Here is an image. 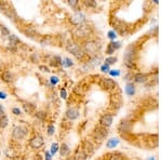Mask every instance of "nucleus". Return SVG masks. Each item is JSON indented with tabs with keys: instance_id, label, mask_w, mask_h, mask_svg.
Returning <instances> with one entry per match:
<instances>
[{
	"instance_id": "nucleus-1",
	"label": "nucleus",
	"mask_w": 162,
	"mask_h": 160,
	"mask_svg": "<svg viewBox=\"0 0 162 160\" xmlns=\"http://www.w3.org/2000/svg\"><path fill=\"white\" fill-rule=\"evenodd\" d=\"M135 55H136V48L134 45H130L127 48L124 52V65L128 68H134L135 67Z\"/></svg>"
},
{
	"instance_id": "nucleus-2",
	"label": "nucleus",
	"mask_w": 162,
	"mask_h": 160,
	"mask_svg": "<svg viewBox=\"0 0 162 160\" xmlns=\"http://www.w3.org/2000/svg\"><path fill=\"white\" fill-rule=\"evenodd\" d=\"M66 49H67L68 52H70V53H72L77 60H79V61L84 60V57H86V55H87L86 52L83 51L82 48H81L80 46H78V45L74 41L68 42L67 45H66Z\"/></svg>"
},
{
	"instance_id": "nucleus-3",
	"label": "nucleus",
	"mask_w": 162,
	"mask_h": 160,
	"mask_svg": "<svg viewBox=\"0 0 162 160\" xmlns=\"http://www.w3.org/2000/svg\"><path fill=\"white\" fill-rule=\"evenodd\" d=\"M83 51L86 52V54H89L92 56H96L101 50V45L98 42L94 41V40H88L84 42L83 45Z\"/></svg>"
},
{
	"instance_id": "nucleus-4",
	"label": "nucleus",
	"mask_w": 162,
	"mask_h": 160,
	"mask_svg": "<svg viewBox=\"0 0 162 160\" xmlns=\"http://www.w3.org/2000/svg\"><path fill=\"white\" fill-rule=\"evenodd\" d=\"M92 33V27L88 24L83 23L80 26H77L74 29V36L78 39H87Z\"/></svg>"
},
{
	"instance_id": "nucleus-5",
	"label": "nucleus",
	"mask_w": 162,
	"mask_h": 160,
	"mask_svg": "<svg viewBox=\"0 0 162 160\" xmlns=\"http://www.w3.org/2000/svg\"><path fill=\"white\" fill-rule=\"evenodd\" d=\"M0 10H1V12L7 16L8 19H10L11 21H13V22H16V21H17V15H16V13H15L14 10L10 7V4L8 3V2H3V1L0 2Z\"/></svg>"
},
{
	"instance_id": "nucleus-6",
	"label": "nucleus",
	"mask_w": 162,
	"mask_h": 160,
	"mask_svg": "<svg viewBox=\"0 0 162 160\" xmlns=\"http://www.w3.org/2000/svg\"><path fill=\"white\" fill-rule=\"evenodd\" d=\"M69 22L75 26H80L83 23H86V15L82 12H76L69 17Z\"/></svg>"
},
{
	"instance_id": "nucleus-7",
	"label": "nucleus",
	"mask_w": 162,
	"mask_h": 160,
	"mask_svg": "<svg viewBox=\"0 0 162 160\" xmlns=\"http://www.w3.org/2000/svg\"><path fill=\"white\" fill-rule=\"evenodd\" d=\"M107 135H108L107 128H105V127H102V126L97 127V128L94 130V133H93V136H94V138L96 140V141L99 142V143L104 141Z\"/></svg>"
},
{
	"instance_id": "nucleus-8",
	"label": "nucleus",
	"mask_w": 162,
	"mask_h": 160,
	"mask_svg": "<svg viewBox=\"0 0 162 160\" xmlns=\"http://www.w3.org/2000/svg\"><path fill=\"white\" fill-rule=\"evenodd\" d=\"M118 130H119V132L121 134H128L131 132V130H132V123L124 119V120H121V122L119 123V126H118Z\"/></svg>"
},
{
	"instance_id": "nucleus-9",
	"label": "nucleus",
	"mask_w": 162,
	"mask_h": 160,
	"mask_svg": "<svg viewBox=\"0 0 162 160\" xmlns=\"http://www.w3.org/2000/svg\"><path fill=\"white\" fill-rule=\"evenodd\" d=\"M43 144H44V141H43V137L41 135H36V136H34L29 141V146L33 149L41 148Z\"/></svg>"
},
{
	"instance_id": "nucleus-10",
	"label": "nucleus",
	"mask_w": 162,
	"mask_h": 160,
	"mask_svg": "<svg viewBox=\"0 0 162 160\" xmlns=\"http://www.w3.org/2000/svg\"><path fill=\"white\" fill-rule=\"evenodd\" d=\"M26 129L23 128L21 126L15 127L13 129V132H12V136L14 137L15 140H23L24 137L26 136Z\"/></svg>"
},
{
	"instance_id": "nucleus-11",
	"label": "nucleus",
	"mask_w": 162,
	"mask_h": 160,
	"mask_svg": "<svg viewBox=\"0 0 162 160\" xmlns=\"http://www.w3.org/2000/svg\"><path fill=\"white\" fill-rule=\"evenodd\" d=\"M101 87L106 90H113L116 88V82L111 78H104L101 80Z\"/></svg>"
},
{
	"instance_id": "nucleus-12",
	"label": "nucleus",
	"mask_w": 162,
	"mask_h": 160,
	"mask_svg": "<svg viewBox=\"0 0 162 160\" xmlns=\"http://www.w3.org/2000/svg\"><path fill=\"white\" fill-rule=\"evenodd\" d=\"M113 115L110 114H104L99 119V123L102 127H105V128H108V127L111 126L113 123Z\"/></svg>"
},
{
	"instance_id": "nucleus-13",
	"label": "nucleus",
	"mask_w": 162,
	"mask_h": 160,
	"mask_svg": "<svg viewBox=\"0 0 162 160\" xmlns=\"http://www.w3.org/2000/svg\"><path fill=\"white\" fill-rule=\"evenodd\" d=\"M66 117L69 120H75L79 117V111L76 107H69L66 111Z\"/></svg>"
},
{
	"instance_id": "nucleus-14",
	"label": "nucleus",
	"mask_w": 162,
	"mask_h": 160,
	"mask_svg": "<svg viewBox=\"0 0 162 160\" xmlns=\"http://www.w3.org/2000/svg\"><path fill=\"white\" fill-rule=\"evenodd\" d=\"M82 149L87 155H92L94 152V145L92 144L90 141H84L82 145Z\"/></svg>"
},
{
	"instance_id": "nucleus-15",
	"label": "nucleus",
	"mask_w": 162,
	"mask_h": 160,
	"mask_svg": "<svg viewBox=\"0 0 162 160\" xmlns=\"http://www.w3.org/2000/svg\"><path fill=\"white\" fill-rule=\"evenodd\" d=\"M133 78L135 80V82L144 83L148 80V75H146V74H136V75L133 76Z\"/></svg>"
},
{
	"instance_id": "nucleus-16",
	"label": "nucleus",
	"mask_w": 162,
	"mask_h": 160,
	"mask_svg": "<svg viewBox=\"0 0 162 160\" xmlns=\"http://www.w3.org/2000/svg\"><path fill=\"white\" fill-rule=\"evenodd\" d=\"M74 158H75L76 160H87L88 155L83 152V149L79 148L76 150V154H75V156H74Z\"/></svg>"
},
{
	"instance_id": "nucleus-17",
	"label": "nucleus",
	"mask_w": 162,
	"mask_h": 160,
	"mask_svg": "<svg viewBox=\"0 0 162 160\" xmlns=\"http://www.w3.org/2000/svg\"><path fill=\"white\" fill-rule=\"evenodd\" d=\"M1 79L3 80L4 82L10 83V82L13 81V75L10 72H3L1 74Z\"/></svg>"
},
{
	"instance_id": "nucleus-18",
	"label": "nucleus",
	"mask_w": 162,
	"mask_h": 160,
	"mask_svg": "<svg viewBox=\"0 0 162 160\" xmlns=\"http://www.w3.org/2000/svg\"><path fill=\"white\" fill-rule=\"evenodd\" d=\"M23 33L26 35V36H28V37H35L37 35V31L33 26H29V27L27 26L25 29H23Z\"/></svg>"
},
{
	"instance_id": "nucleus-19",
	"label": "nucleus",
	"mask_w": 162,
	"mask_h": 160,
	"mask_svg": "<svg viewBox=\"0 0 162 160\" xmlns=\"http://www.w3.org/2000/svg\"><path fill=\"white\" fill-rule=\"evenodd\" d=\"M69 152H70V149H69V146H68L67 144L63 143V144L60 145V156H62V157L68 156V155H69Z\"/></svg>"
},
{
	"instance_id": "nucleus-20",
	"label": "nucleus",
	"mask_w": 162,
	"mask_h": 160,
	"mask_svg": "<svg viewBox=\"0 0 162 160\" xmlns=\"http://www.w3.org/2000/svg\"><path fill=\"white\" fill-rule=\"evenodd\" d=\"M8 125H9V118H8L7 116L4 115L2 117H0V128L4 129V128L8 127Z\"/></svg>"
},
{
	"instance_id": "nucleus-21",
	"label": "nucleus",
	"mask_w": 162,
	"mask_h": 160,
	"mask_svg": "<svg viewBox=\"0 0 162 160\" xmlns=\"http://www.w3.org/2000/svg\"><path fill=\"white\" fill-rule=\"evenodd\" d=\"M23 108H24V111H26V113H28V114H31V113L35 111V106L30 103L23 104Z\"/></svg>"
},
{
	"instance_id": "nucleus-22",
	"label": "nucleus",
	"mask_w": 162,
	"mask_h": 160,
	"mask_svg": "<svg viewBox=\"0 0 162 160\" xmlns=\"http://www.w3.org/2000/svg\"><path fill=\"white\" fill-rule=\"evenodd\" d=\"M125 91L128 93V95L132 96L134 93H135V87H134V84L133 83H129L127 86V88H125Z\"/></svg>"
},
{
	"instance_id": "nucleus-23",
	"label": "nucleus",
	"mask_w": 162,
	"mask_h": 160,
	"mask_svg": "<svg viewBox=\"0 0 162 160\" xmlns=\"http://www.w3.org/2000/svg\"><path fill=\"white\" fill-rule=\"evenodd\" d=\"M9 39H10V45L11 46H17V43H19L21 42V40H19L16 36H14V35H10L9 36Z\"/></svg>"
},
{
	"instance_id": "nucleus-24",
	"label": "nucleus",
	"mask_w": 162,
	"mask_h": 160,
	"mask_svg": "<svg viewBox=\"0 0 162 160\" xmlns=\"http://www.w3.org/2000/svg\"><path fill=\"white\" fill-rule=\"evenodd\" d=\"M109 160H124V158L120 152H115L113 155H110Z\"/></svg>"
},
{
	"instance_id": "nucleus-25",
	"label": "nucleus",
	"mask_w": 162,
	"mask_h": 160,
	"mask_svg": "<svg viewBox=\"0 0 162 160\" xmlns=\"http://www.w3.org/2000/svg\"><path fill=\"white\" fill-rule=\"evenodd\" d=\"M83 4H84L87 8H95V7L97 6L96 2L93 1V0H86V1H83Z\"/></svg>"
},
{
	"instance_id": "nucleus-26",
	"label": "nucleus",
	"mask_w": 162,
	"mask_h": 160,
	"mask_svg": "<svg viewBox=\"0 0 162 160\" xmlns=\"http://www.w3.org/2000/svg\"><path fill=\"white\" fill-rule=\"evenodd\" d=\"M51 64L53 65V66H60V64H62V60H60V56H54L53 57V60L51 61Z\"/></svg>"
},
{
	"instance_id": "nucleus-27",
	"label": "nucleus",
	"mask_w": 162,
	"mask_h": 160,
	"mask_svg": "<svg viewBox=\"0 0 162 160\" xmlns=\"http://www.w3.org/2000/svg\"><path fill=\"white\" fill-rule=\"evenodd\" d=\"M117 144H118V140L111 138V140H109V141L107 142V147H108V148H113Z\"/></svg>"
},
{
	"instance_id": "nucleus-28",
	"label": "nucleus",
	"mask_w": 162,
	"mask_h": 160,
	"mask_svg": "<svg viewBox=\"0 0 162 160\" xmlns=\"http://www.w3.org/2000/svg\"><path fill=\"white\" fill-rule=\"evenodd\" d=\"M35 116H36V118L40 119V120H44L45 117H47V113H44V111H37Z\"/></svg>"
},
{
	"instance_id": "nucleus-29",
	"label": "nucleus",
	"mask_w": 162,
	"mask_h": 160,
	"mask_svg": "<svg viewBox=\"0 0 162 160\" xmlns=\"http://www.w3.org/2000/svg\"><path fill=\"white\" fill-rule=\"evenodd\" d=\"M62 65L65 66V67H69V66H72V60H69V58H64L63 61H62Z\"/></svg>"
},
{
	"instance_id": "nucleus-30",
	"label": "nucleus",
	"mask_w": 162,
	"mask_h": 160,
	"mask_svg": "<svg viewBox=\"0 0 162 160\" xmlns=\"http://www.w3.org/2000/svg\"><path fill=\"white\" fill-rule=\"evenodd\" d=\"M106 65H111V64H115L116 62H117V57H113V56H111V57H107L106 58Z\"/></svg>"
},
{
	"instance_id": "nucleus-31",
	"label": "nucleus",
	"mask_w": 162,
	"mask_h": 160,
	"mask_svg": "<svg viewBox=\"0 0 162 160\" xmlns=\"http://www.w3.org/2000/svg\"><path fill=\"white\" fill-rule=\"evenodd\" d=\"M0 31H1V33H2V36H10V31H9V29H8L6 26H3V25L0 26Z\"/></svg>"
},
{
	"instance_id": "nucleus-32",
	"label": "nucleus",
	"mask_w": 162,
	"mask_h": 160,
	"mask_svg": "<svg viewBox=\"0 0 162 160\" xmlns=\"http://www.w3.org/2000/svg\"><path fill=\"white\" fill-rule=\"evenodd\" d=\"M30 61L33 62V63H38L39 62V56H38V54L37 53H33L31 55H30Z\"/></svg>"
},
{
	"instance_id": "nucleus-33",
	"label": "nucleus",
	"mask_w": 162,
	"mask_h": 160,
	"mask_svg": "<svg viewBox=\"0 0 162 160\" xmlns=\"http://www.w3.org/2000/svg\"><path fill=\"white\" fill-rule=\"evenodd\" d=\"M54 132H55L54 126H53V125H49V126H48V134H49V135H53Z\"/></svg>"
},
{
	"instance_id": "nucleus-34",
	"label": "nucleus",
	"mask_w": 162,
	"mask_h": 160,
	"mask_svg": "<svg viewBox=\"0 0 162 160\" xmlns=\"http://www.w3.org/2000/svg\"><path fill=\"white\" fill-rule=\"evenodd\" d=\"M109 45H110V47H111V48L115 50V51H116L117 49H119V48H120V46H121L120 42H110Z\"/></svg>"
},
{
	"instance_id": "nucleus-35",
	"label": "nucleus",
	"mask_w": 162,
	"mask_h": 160,
	"mask_svg": "<svg viewBox=\"0 0 162 160\" xmlns=\"http://www.w3.org/2000/svg\"><path fill=\"white\" fill-rule=\"evenodd\" d=\"M57 149H58V144H57V143L52 144V147H51V154L54 155V154L57 152Z\"/></svg>"
},
{
	"instance_id": "nucleus-36",
	"label": "nucleus",
	"mask_w": 162,
	"mask_h": 160,
	"mask_svg": "<svg viewBox=\"0 0 162 160\" xmlns=\"http://www.w3.org/2000/svg\"><path fill=\"white\" fill-rule=\"evenodd\" d=\"M68 4H69L72 8H77V6L79 4V2H78L77 0H69V1H68Z\"/></svg>"
},
{
	"instance_id": "nucleus-37",
	"label": "nucleus",
	"mask_w": 162,
	"mask_h": 160,
	"mask_svg": "<svg viewBox=\"0 0 162 160\" xmlns=\"http://www.w3.org/2000/svg\"><path fill=\"white\" fill-rule=\"evenodd\" d=\"M12 113L15 115V116H19V115L22 114V111L19 109V107H14V108H12Z\"/></svg>"
},
{
	"instance_id": "nucleus-38",
	"label": "nucleus",
	"mask_w": 162,
	"mask_h": 160,
	"mask_svg": "<svg viewBox=\"0 0 162 160\" xmlns=\"http://www.w3.org/2000/svg\"><path fill=\"white\" fill-rule=\"evenodd\" d=\"M106 53L107 54H113V53H115V50L110 47V45H108L107 46V49H106Z\"/></svg>"
},
{
	"instance_id": "nucleus-39",
	"label": "nucleus",
	"mask_w": 162,
	"mask_h": 160,
	"mask_svg": "<svg viewBox=\"0 0 162 160\" xmlns=\"http://www.w3.org/2000/svg\"><path fill=\"white\" fill-rule=\"evenodd\" d=\"M39 69H40V70H42V72H50L49 67H47V66H44V65H40V66H39Z\"/></svg>"
},
{
	"instance_id": "nucleus-40",
	"label": "nucleus",
	"mask_w": 162,
	"mask_h": 160,
	"mask_svg": "<svg viewBox=\"0 0 162 160\" xmlns=\"http://www.w3.org/2000/svg\"><path fill=\"white\" fill-rule=\"evenodd\" d=\"M8 50L11 51V52H13V53H15V52L17 51V48H16L15 46H11V45H10V46L8 47Z\"/></svg>"
},
{
	"instance_id": "nucleus-41",
	"label": "nucleus",
	"mask_w": 162,
	"mask_h": 160,
	"mask_svg": "<svg viewBox=\"0 0 162 160\" xmlns=\"http://www.w3.org/2000/svg\"><path fill=\"white\" fill-rule=\"evenodd\" d=\"M60 96H62L63 99H66V97H67V94H66V90H65V89H62V90H60Z\"/></svg>"
},
{
	"instance_id": "nucleus-42",
	"label": "nucleus",
	"mask_w": 162,
	"mask_h": 160,
	"mask_svg": "<svg viewBox=\"0 0 162 160\" xmlns=\"http://www.w3.org/2000/svg\"><path fill=\"white\" fill-rule=\"evenodd\" d=\"M51 82H52L53 84H56L57 82H58V78L57 77H51Z\"/></svg>"
},
{
	"instance_id": "nucleus-43",
	"label": "nucleus",
	"mask_w": 162,
	"mask_h": 160,
	"mask_svg": "<svg viewBox=\"0 0 162 160\" xmlns=\"http://www.w3.org/2000/svg\"><path fill=\"white\" fill-rule=\"evenodd\" d=\"M2 116H4V109L2 105H0V117H2Z\"/></svg>"
},
{
	"instance_id": "nucleus-44",
	"label": "nucleus",
	"mask_w": 162,
	"mask_h": 160,
	"mask_svg": "<svg viewBox=\"0 0 162 160\" xmlns=\"http://www.w3.org/2000/svg\"><path fill=\"white\" fill-rule=\"evenodd\" d=\"M108 69H109V67H108V65H104L102 67V70L103 72H108Z\"/></svg>"
},
{
	"instance_id": "nucleus-45",
	"label": "nucleus",
	"mask_w": 162,
	"mask_h": 160,
	"mask_svg": "<svg viewBox=\"0 0 162 160\" xmlns=\"http://www.w3.org/2000/svg\"><path fill=\"white\" fill-rule=\"evenodd\" d=\"M6 97H7V94L3 92H0V99H6Z\"/></svg>"
},
{
	"instance_id": "nucleus-46",
	"label": "nucleus",
	"mask_w": 162,
	"mask_h": 160,
	"mask_svg": "<svg viewBox=\"0 0 162 160\" xmlns=\"http://www.w3.org/2000/svg\"><path fill=\"white\" fill-rule=\"evenodd\" d=\"M45 160H51V155L49 152H45Z\"/></svg>"
},
{
	"instance_id": "nucleus-47",
	"label": "nucleus",
	"mask_w": 162,
	"mask_h": 160,
	"mask_svg": "<svg viewBox=\"0 0 162 160\" xmlns=\"http://www.w3.org/2000/svg\"><path fill=\"white\" fill-rule=\"evenodd\" d=\"M35 160H42V157L40 155H36L35 156Z\"/></svg>"
},
{
	"instance_id": "nucleus-48",
	"label": "nucleus",
	"mask_w": 162,
	"mask_h": 160,
	"mask_svg": "<svg viewBox=\"0 0 162 160\" xmlns=\"http://www.w3.org/2000/svg\"><path fill=\"white\" fill-rule=\"evenodd\" d=\"M13 160H24V159H23V157H15Z\"/></svg>"
},
{
	"instance_id": "nucleus-49",
	"label": "nucleus",
	"mask_w": 162,
	"mask_h": 160,
	"mask_svg": "<svg viewBox=\"0 0 162 160\" xmlns=\"http://www.w3.org/2000/svg\"><path fill=\"white\" fill-rule=\"evenodd\" d=\"M66 160H76V159L74 158V156H70V157H68V158H67Z\"/></svg>"
},
{
	"instance_id": "nucleus-50",
	"label": "nucleus",
	"mask_w": 162,
	"mask_h": 160,
	"mask_svg": "<svg viewBox=\"0 0 162 160\" xmlns=\"http://www.w3.org/2000/svg\"><path fill=\"white\" fill-rule=\"evenodd\" d=\"M109 37H110V38H115V36H113V31H111V33H109Z\"/></svg>"
},
{
	"instance_id": "nucleus-51",
	"label": "nucleus",
	"mask_w": 162,
	"mask_h": 160,
	"mask_svg": "<svg viewBox=\"0 0 162 160\" xmlns=\"http://www.w3.org/2000/svg\"><path fill=\"white\" fill-rule=\"evenodd\" d=\"M149 160H155V158H150Z\"/></svg>"
}]
</instances>
